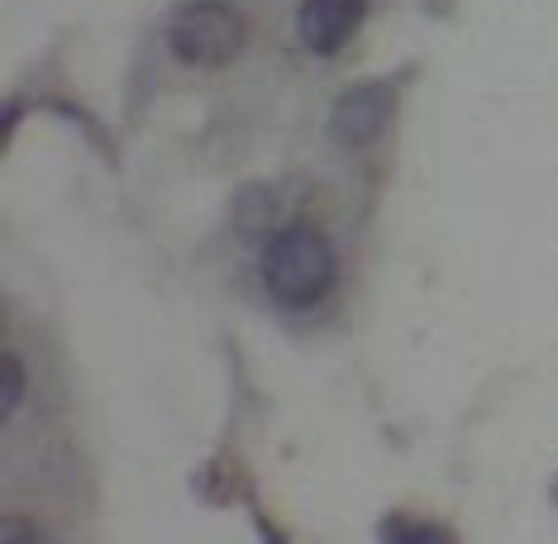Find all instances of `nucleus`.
<instances>
[{"mask_svg": "<svg viewBox=\"0 0 558 544\" xmlns=\"http://www.w3.org/2000/svg\"><path fill=\"white\" fill-rule=\"evenodd\" d=\"M554 497H558V487H554Z\"/></svg>", "mask_w": 558, "mask_h": 544, "instance_id": "0eeeda50", "label": "nucleus"}, {"mask_svg": "<svg viewBox=\"0 0 558 544\" xmlns=\"http://www.w3.org/2000/svg\"><path fill=\"white\" fill-rule=\"evenodd\" d=\"M367 20V0H301L296 10V34L311 53H339V48L353 44V34L363 29Z\"/></svg>", "mask_w": 558, "mask_h": 544, "instance_id": "20e7f679", "label": "nucleus"}, {"mask_svg": "<svg viewBox=\"0 0 558 544\" xmlns=\"http://www.w3.org/2000/svg\"><path fill=\"white\" fill-rule=\"evenodd\" d=\"M377 540L383 544H459L453 530H444L435 521H415V516H387L377 525Z\"/></svg>", "mask_w": 558, "mask_h": 544, "instance_id": "39448f33", "label": "nucleus"}, {"mask_svg": "<svg viewBox=\"0 0 558 544\" xmlns=\"http://www.w3.org/2000/svg\"><path fill=\"white\" fill-rule=\"evenodd\" d=\"M248 24L230 0H192L168 20V48L186 68H225L244 53Z\"/></svg>", "mask_w": 558, "mask_h": 544, "instance_id": "f03ea898", "label": "nucleus"}, {"mask_svg": "<svg viewBox=\"0 0 558 544\" xmlns=\"http://www.w3.org/2000/svg\"><path fill=\"white\" fill-rule=\"evenodd\" d=\"M391 116H397V86L363 82L335 100V110H329V138L339 148H367L387 134Z\"/></svg>", "mask_w": 558, "mask_h": 544, "instance_id": "7ed1b4c3", "label": "nucleus"}, {"mask_svg": "<svg viewBox=\"0 0 558 544\" xmlns=\"http://www.w3.org/2000/svg\"><path fill=\"white\" fill-rule=\"evenodd\" d=\"M335 249L315 225H287L263 249V287L277 306L311 311L335 287Z\"/></svg>", "mask_w": 558, "mask_h": 544, "instance_id": "f257e3e1", "label": "nucleus"}, {"mask_svg": "<svg viewBox=\"0 0 558 544\" xmlns=\"http://www.w3.org/2000/svg\"><path fill=\"white\" fill-rule=\"evenodd\" d=\"M24 387H29V373H24V363L5 349V353H0V415H5V421L20 411Z\"/></svg>", "mask_w": 558, "mask_h": 544, "instance_id": "423d86ee", "label": "nucleus"}]
</instances>
